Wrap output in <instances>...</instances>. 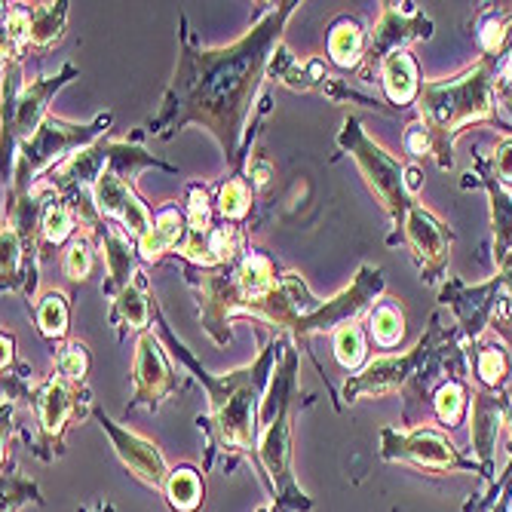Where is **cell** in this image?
I'll use <instances>...</instances> for the list:
<instances>
[{
	"label": "cell",
	"instance_id": "11",
	"mask_svg": "<svg viewBox=\"0 0 512 512\" xmlns=\"http://www.w3.org/2000/svg\"><path fill=\"white\" fill-rule=\"evenodd\" d=\"M74 65H65L62 74L46 77L40 83H31L28 89H22V96L16 99V105L4 114V148H13L16 142H28V138L46 123L50 111H46V102H50L56 92L68 83V77H74Z\"/></svg>",
	"mask_w": 512,
	"mask_h": 512
},
{
	"label": "cell",
	"instance_id": "17",
	"mask_svg": "<svg viewBox=\"0 0 512 512\" xmlns=\"http://www.w3.org/2000/svg\"><path fill=\"white\" fill-rule=\"evenodd\" d=\"M506 402H509V396H491V393H479V396L473 399L470 442H473L476 463L482 467L485 476H491V470H494L497 436H500L503 427H506Z\"/></svg>",
	"mask_w": 512,
	"mask_h": 512
},
{
	"label": "cell",
	"instance_id": "36",
	"mask_svg": "<svg viewBox=\"0 0 512 512\" xmlns=\"http://www.w3.org/2000/svg\"><path fill=\"white\" fill-rule=\"evenodd\" d=\"M494 178L503 191L512 194V135H503L494 148Z\"/></svg>",
	"mask_w": 512,
	"mask_h": 512
},
{
	"label": "cell",
	"instance_id": "9",
	"mask_svg": "<svg viewBox=\"0 0 512 512\" xmlns=\"http://www.w3.org/2000/svg\"><path fill=\"white\" fill-rule=\"evenodd\" d=\"M34 411H37V421H40V448H37V454L43 460H50L62 448V436L68 430V421L83 414V408L74 399V384L59 378V375L50 378L40 387V393L34 399Z\"/></svg>",
	"mask_w": 512,
	"mask_h": 512
},
{
	"label": "cell",
	"instance_id": "31",
	"mask_svg": "<svg viewBox=\"0 0 512 512\" xmlns=\"http://www.w3.org/2000/svg\"><path fill=\"white\" fill-rule=\"evenodd\" d=\"M249 206H252V188L246 178H227V184L218 194V212L227 218V221H240L249 215Z\"/></svg>",
	"mask_w": 512,
	"mask_h": 512
},
{
	"label": "cell",
	"instance_id": "4",
	"mask_svg": "<svg viewBox=\"0 0 512 512\" xmlns=\"http://www.w3.org/2000/svg\"><path fill=\"white\" fill-rule=\"evenodd\" d=\"M298 350L286 344L283 362L276 365L270 390L258 411V460L283 512H310V497L295 485L292 473V402L298 390Z\"/></svg>",
	"mask_w": 512,
	"mask_h": 512
},
{
	"label": "cell",
	"instance_id": "41",
	"mask_svg": "<svg viewBox=\"0 0 512 512\" xmlns=\"http://www.w3.org/2000/svg\"><path fill=\"white\" fill-rule=\"evenodd\" d=\"M77 512H114V506H111V503H102V506H96V509H77Z\"/></svg>",
	"mask_w": 512,
	"mask_h": 512
},
{
	"label": "cell",
	"instance_id": "30",
	"mask_svg": "<svg viewBox=\"0 0 512 512\" xmlns=\"http://www.w3.org/2000/svg\"><path fill=\"white\" fill-rule=\"evenodd\" d=\"M467 390H463L460 381H445L436 396H433V408H436V417L445 424V427H457L463 421V411H467Z\"/></svg>",
	"mask_w": 512,
	"mask_h": 512
},
{
	"label": "cell",
	"instance_id": "25",
	"mask_svg": "<svg viewBox=\"0 0 512 512\" xmlns=\"http://www.w3.org/2000/svg\"><path fill=\"white\" fill-rule=\"evenodd\" d=\"M68 4H34L31 7V46H50L62 37Z\"/></svg>",
	"mask_w": 512,
	"mask_h": 512
},
{
	"label": "cell",
	"instance_id": "21",
	"mask_svg": "<svg viewBox=\"0 0 512 512\" xmlns=\"http://www.w3.org/2000/svg\"><path fill=\"white\" fill-rule=\"evenodd\" d=\"M485 184L494 212V261L503 267L512 258V194L500 188L494 175H488Z\"/></svg>",
	"mask_w": 512,
	"mask_h": 512
},
{
	"label": "cell",
	"instance_id": "26",
	"mask_svg": "<svg viewBox=\"0 0 512 512\" xmlns=\"http://www.w3.org/2000/svg\"><path fill=\"white\" fill-rule=\"evenodd\" d=\"M74 234V206L50 200V206L43 209L40 218V237L46 246H59Z\"/></svg>",
	"mask_w": 512,
	"mask_h": 512
},
{
	"label": "cell",
	"instance_id": "32",
	"mask_svg": "<svg viewBox=\"0 0 512 512\" xmlns=\"http://www.w3.org/2000/svg\"><path fill=\"white\" fill-rule=\"evenodd\" d=\"M335 356L347 371H353L365 362V344H362V332L356 325H341L335 332Z\"/></svg>",
	"mask_w": 512,
	"mask_h": 512
},
{
	"label": "cell",
	"instance_id": "33",
	"mask_svg": "<svg viewBox=\"0 0 512 512\" xmlns=\"http://www.w3.org/2000/svg\"><path fill=\"white\" fill-rule=\"evenodd\" d=\"M56 368H59V378L71 381V384H83L86 371H89V356H86V347L83 344H68L59 350L56 356Z\"/></svg>",
	"mask_w": 512,
	"mask_h": 512
},
{
	"label": "cell",
	"instance_id": "35",
	"mask_svg": "<svg viewBox=\"0 0 512 512\" xmlns=\"http://www.w3.org/2000/svg\"><path fill=\"white\" fill-rule=\"evenodd\" d=\"M62 267H65V273L74 279V283H83V279L89 276V270H92V249H89V243L86 240H74L65 249Z\"/></svg>",
	"mask_w": 512,
	"mask_h": 512
},
{
	"label": "cell",
	"instance_id": "42",
	"mask_svg": "<svg viewBox=\"0 0 512 512\" xmlns=\"http://www.w3.org/2000/svg\"><path fill=\"white\" fill-rule=\"evenodd\" d=\"M258 512H273V509H270V506H261V509H258Z\"/></svg>",
	"mask_w": 512,
	"mask_h": 512
},
{
	"label": "cell",
	"instance_id": "16",
	"mask_svg": "<svg viewBox=\"0 0 512 512\" xmlns=\"http://www.w3.org/2000/svg\"><path fill=\"white\" fill-rule=\"evenodd\" d=\"M430 19L414 13V10H396V7H387L381 22L371 31V40H368V59H378L384 62L390 53H399L402 43L408 40H417V37H430Z\"/></svg>",
	"mask_w": 512,
	"mask_h": 512
},
{
	"label": "cell",
	"instance_id": "2",
	"mask_svg": "<svg viewBox=\"0 0 512 512\" xmlns=\"http://www.w3.org/2000/svg\"><path fill=\"white\" fill-rule=\"evenodd\" d=\"M175 356H181L184 365H188L200 378V384L209 390V430H212L215 448H221L224 454L252 451L255 436H258V411L264 402V387L273 378L270 365H273L276 347H264L252 365L230 371L224 378L206 375L178 344H175Z\"/></svg>",
	"mask_w": 512,
	"mask_h": 512
},
{
	"label": "cell",
	"instance_id": "40",
	"mask_svg": "<svg viewBox=\"0 0 512 512\" xmlns=\"http://www.w3.org/2000/svg\"><path fill=\"white\" fill-rule=\"evenodd\" d=\"M421 172H417V169H405V188H408V194L414 197L417 191H421Z\"/></svg>",
	"mask_w": 512,
	"mask_h": 512
},
{
	"label": "cell",
	"instance_id": "22",
	"mask_svg": "<svg viewBox=\"0 0 512 512\" xmlns=\"http://www.w3.org/2000/svg\"><path fill=\"white\" fill-rule=\"evenodd\" d=\"M148 316H151V304H148V279L145 273L138 270L132 283L117 295L114 301V319L129 325V329H138L142 332L148 325Z\"/></svg>",
	"mask_w": 512,
	"mask_h": 512
},
{
	"label": "cell",
	"instance_id": "3",
	"mask_svg": "<svg viewBox=\"0 0 512 512\" xmlns=\"http://www.w3.org/2000/svg\"><path fill=\"white\" fill-rule=\"evenodd\" d=\"M497 56H482L454 80L424 83L417 96V114L430 138L442 169H451V142L470 123L497 117L494 89H497Z\"/></svg>",
	"mask_w": 512,
	"mask_h": 512
},
{
	"label": "cell",
	"instance_id": "34",
	"mask_svg": "<svg viewBox=\"0 0 512 512\" xmlns=\"http://www.w3.org/2000/svg\"><path fill=\"white\" fill-rule=\"evenodd\" d=\"M25 503H43L37 485L13 473L4 476V512H19Z\"/></svg>",
	"mask_w": 512,
	"mask_h": 512
},
{
	"label": "cell",
	"instance_id": "37",
	"mask_svg": "<svg viewBox=\"0 0 512 512\" xmlns=\"http://www.w3.org/2000/svg\"><path fill=\"white\" fill-rule=\"evenodd\" d=\"M405 148L414 154V157H424V154H436L433 151V138H430V132L421 126V123H414V126H408V132H405Z\"/></svg>",
	"mask_w": 512,
	"mask_h": 512
},
{
	"label": "cell",
	"instance_id": "13",
	"mask_svg": "<svg viewBox=\"0 0 512 512\" xmlns=\"http://www.w3.org/2000/svg\"><path fill=\"white\" fill-rule=\"evenodd\" d=\"M175 390H178V381H175L172 368L160 350V341L145 332L142 338H138V350H135L132 405H148L157 411Z\"/></svg>",
	"mask_w": 512,
	"mask_h": 512
},
{
	"label": "cell",
	"instance_id": "39",
	"mask_svg": "<svg viewBox=\"0 0 512 512\" xmlns=\"http://www.w3.org/2000/svg\"><path fill=\"white\" fill-rule=\"evenodd\" d=\"M500 276H503V301L512 304V258L500 267Z\"/></svg>",
	"mask_w": 512,
	"mask_h": 512
},
{
	"label": "cell",
	"instance_id": "7",
	"mask_svg": "<svg viewBox=\"0 0 512 512\" xmlns=\"http://www.w3.org/2000/svg\"><path fill=\"white\" fill-rule=\"evenodd\" d=\"M341 145L353 154V160L362 166L371 191H375V197L381 200V206L390 212L393 224L402 227L405 215L411 212L414 200L405 188V169L399 166L396 157H390L381 145H375L371 138L362 132V126L356 120H347L344 123V132H341Z\"/></svg>",
	"mask_w": 512,
	"mask_h": 512
},
{
	"label": "cell",
	"instance_id": "23",
	"mask_svg": "<svg viewBox=\"0 0 512 512\" xmlns=\"http://www.w3.org/2000/svg\"><path fill=\"white\" fill-rule=\"evenodd\" d=\"M166 500L175 512H197L203 506V479L194 467H175L166 482Z\"/></svg>",
	"mask_w": 512,
	"mask_h": 512
},
{
	"label": "cell",
	"instance_id": "20",
	"mask_svg": "<svg viewBox=\"0 0 512 512\" xmlns=\"http://www.w3.org/2000/svg\"><path fill=\"white\" fill-rule=\"evenodd\" d=\"M184 234H188V227H184V218L175 206H166L160 209V215L154 218V227L148 234L138 240V252H142L145 261H157L163 252L169 249H178Z\"/></svg>",
	"mask_w": 512,
	"mask_h": 512
},
{
	"label": "cell",
	"instance_id": "8",
	"mask_svg": "<svg viewBox=\"0 0 512 512\" xmlns=\"http://www.w3.org/2000/svg\"><path fill=\"white\" fill-rule=\"evenodd\" d=\"M381 457L384 460H402L411 463L417 470H430V473H476L482 470L476 457H463L454 442H448L436 430H384L381 433Z\"/></svg>",
	"mask_w": 512,
	"mask_h": 512
},
{
	"label": "cell",
	"instance_id": "1",
	"mask_svg": "<svg viewBox=\"0 0 512 512\" xmlns=\"http://www.w3.org/2000/svg\"><path fill=\"white\" fill-rule=\"evenodd\" d=\"M298 4H279L261 19L243 40L224 50H197L194 34H184L175 80L166 92V108L151 123L154 132L163 126L181 129L184 123H203L230 163H237L240 138L255 99L258 80L273 59V46Z\"/></svg>",
	"mask_w": 512,
	"mask_h": 512
},
{
	"label": "cell",
	"instance_id": "14",
	"mask_svg": "<svg viewBox=\"0 0 512 512\" xmlns=\"http://www.w3.org/2000/svg\"><path fill=\"white\" fill-rule=\"evenodd\" d=\"M402 240L411 246L417 267L427 279H436L445 270L448 249H451V230L427 209L411 206V212L402 221Z\"/></svg>",
	"mask_w": 512,
	"mask_h": 512
},
{
	"label": "cell",
	"instance_id": "28",
	"mask_svg": "<svg viewBox=\"0 0 512 512\" xmlns=\"http://www.w3.org/2000/svg\"><path fill=\"white\" fill-rule=\"evenodd\" d=\"M473 359H476V375H479V381H482L485 390H497L506 381V375H509V359H506L503 347L482 344L473 353Z\"/></svg>",
	"mask_w": 512,
	"mask_h": 512
},
{
	"label": "cell",
	"instance_id": "15",
	"mask_svg": "<svg viewBox=\"0 0 512 512\" xmlns=\"http://www.w3.org/2000/svg\"><path fill=\"white\" fill-rule=\"evenodd\" d=\"M99 421H102V430L111 436L114 448H117V457L123 460V467L135 476V479H142L148 488L154 491H166V482H169V467H166V457L163 451L145 439V436H138V433H129L123 427H117L111 417L99 414Z\"/></svg>",
	"mask_w": 512,
	"mask_h": 512
},
{
	"label": "cell",
	"instance_id": "5",
	"mask_svg": "<svg viewBox=\"0 0 512 512\" xmlns=\"http://www.w3.org/2000/svg\"><path fill=\"white\" fill-rule=\"evenodd\" d=\"M439 335H442L439 332V319L433 316V329H430L427 338H421L414 350H408L402 356H381L375 362H368L353 381H347L344 399L347 402H356L362 396L381 399V396H390L399 387H405L411 378L427 384V378L433 375V371L442 368L439 359H445V353H448V344H436Z\"/></svg>",
	"mask_w": 512,
	"mask_h": 512
},
{
	"label": "cell",
	"instance_id": "27",
	"mask_svg": "<svg viewBox=\"0 0 512 512\" xmlns=\"http://www.w3.org/2000/svg\"><path fill=\"white\" fill-rule=\"evenodd\" d=\"M368 325H371V338H375V344H381L387 350L396 347L405 335V316L393 304H378Z\"/></svg>",
	"mask_w": 512,
	"mask_h": 512
},
{
	"label": "cell",
	"instance_id": "24",
	"mask_svg": "<svg viewBox=\"0 0 512 512\" xmlns=\"http://www.w3.org/2000/svg\"><path fill=\"white\" fill-rule=\"evenodd\" d=\"M365 50V34H362V25L356 19H341L335 22L332 34H329V56L335 65L341 68H353L359 65Z\"/></svg>",
	"mask_w": 512,
	"mask_h": 512
},
{
	"label": "cell",
	"instance_id": "19",
	"mask_svg": "<svg viewBox=\"0 0 512 512\" xmlns=\"http://www.w3.org/2000/svg\"><path fill=\"white\" fill-rule=\"evenodd\" d=\"M132 243L129 237H123L120 230L114 227H105V234H102V255H105V264H108V283H105V295H120L138 270H132Z\"/></svg>",
	"mask_w": 512,
	"mask_h": 512
},
{
	"label": "cell",
	"instance_id": "6",
	"mask_svg": "<svg viewBox=\"0 0 512 512\" xmlns=\"http://www.w3.org/2000/svg\"><path fill=\"white\" fill-rule=\"evenodd\" d=\"M108 123H111L108 114L99 117L96 123H89V126H74V123H65V120L50 114V117H46V123L28 138V142L19 145L16 166H13V194L28 197L31 194V181L43 169H50L65 154L74 157L77 151L89 148L92 138H96Z\"/></svg>",
	"mask_w": 512,
	"mask_h": 512
},
{
	"label": "cell",
	"instance_id": "10",
	"mask_svg": "<svg viewBox=\"0 0 512 512\" xmlns=\"http://www.w3.org/2000/svg\"><path fill=\"white\" fill-rule=\"evenodd\" d=\"M92 203H96V209L105 218L120 221V227L135 240H142L154 227V218H151L148 206L135 197L132 184L126 178H120L114 169H105L96 178V184H92Z\"/></svg>",
	"mask_w": 512,
	"mask_h": 512
},
{
	"label": "cell",
	"instance_id": "38",
	"mask_svg": "<svg viewBox=\"0 0 512 512\" xmlns=\"http://www.w3.org/2000/svg\"><path fill=\"white\" fill-rule=\"evenodd\" d=\"M249 172H252V184H255V188H264V184L270 181V175H273L270 163H267V160H261V157H255V160H252Z\"/></svg>",
	"mask_w": 512,
	"mask_h": 512
},
{
	"label": "cell",
	"instance_id": "12",
	"mask_svg": "<svg viewBox=\"0 0 512 512\" xmlns=\"http://www.w3.org/2000/svg\"><path fill=\"white\" fill-rule=\"evenodd\" d=\"M500 295H503V276H494L491 283L473 289L457 283V279H448V286L442 289V301L457 313L460 329L473 341H479L482 332L497 319Z\"/></svg>",
	"mask_w": 512,
	"mask_h": 512
},
{
	"label": "cell",
	"instance_id": "18",
	"mask_svg": "<svg viewBox=\"0 0 512 512\" xmlns=\"http://www.w3.org/2000/svg\"><path fill=\"white\" fill-rule=\"evenodd\" d=\"M381 83H384V92L387 99L399 108L417 102V96H421V77H417V65L414 59L399 50V53H390L384 62H381Z\"/></svg>",
	"mask_w": 512,
	"mask_h": 512
},
{
	"label": "cell",
	"instance_id": "29",
	"mask_svg": "<svg viewBox=\"0 0 512 512\" xmlns=\"http://www.w3.org/2000/svg\"><path fill=\"white\" fill-rule=\"evenodd\" d=\"M37 325L46 338H65L68 332V301L62 292H46L37 304Z\"/></svg>",
	"mask_w": 512,
	"mask_h": 512
}]
</instances>
